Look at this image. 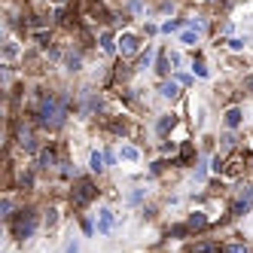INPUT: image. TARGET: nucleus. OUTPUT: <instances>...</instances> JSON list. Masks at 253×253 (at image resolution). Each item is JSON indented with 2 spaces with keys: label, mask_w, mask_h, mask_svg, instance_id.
<instances>
[{
  "label": "nucleus",
  "mask_w": 253,
  "mask_h": 253,
  "mask_svg": "<svg viewBox=\"0 0 253 253\" xmlns=\"http://www.w3.org/2000/svg\"><path fill=\"white\" fill-rule=\"evenodd\" d=\"M67 116V98H43V107H40V122L46 128H58Z\"/></svg>",
  "instance_id": "obj_1"
},
{
  "label": "nucleus",
  "mask_w": 253,
  "mask_h": 253,
  "mask_svg": "<svg viewBox=\"0 0 253 253\" xmlns=\"http://www.w3.org/2000/svg\"><path fill=\"white\" fill-rule=\"evenodd\" d=\"M34 229H37V214H34V211H21V214H18V220L13 223L16 238H21V241L31 238V235H34Z\"/></svg>",
  "instance_id": "obj_2"
},
{
  "label": "nucleus",
  "mask_w": 253,
  "mask_h": 253,
  "mask_svg": "<svg viewBox=\"0 0 253 253\" xmlns=\"http://www.w3.org/2000/svg\"><path fill=\"white\" fill-rule=\"evenodd\" d=\"M95 199V183L91 180H79L76 189H73V204H89Z\"/></svg>",
  "instance_id": "obj_3"
},
{
  "label": "nucleus",
  "mask_w": 253,
  "mask_h": 253,
  "mask_svg": "<svg viewBox=\"0 0 253 253\" xmlns=\"http://www.w3.org/2000/svg\"><path fill=\"white\" fill-rule=\"evenodd\" d=\"M119 49H122V55H134L137 49H141V40H137L134 34H122L119 37Z\"/></svg>",
  "instance_id": "obj_4"
},
{
  "label": "nucleus",
  "mask_w": 253,
  "mask_h": 253,
  "mask_svg": "<svg viewBox=\"0 0 253 253\" xmlns=\"http://www.w3.org/2000/svg\"><path fill=\"white\" fill-rule=\"evenodd\" d=\"M113 229V211H101V220H98V232L101 235H107Z\"/></svg>",
  "instance_id": "obj_5"
},
{
  "label": "nucleus",
  "mask_w": 253,
  "mask_h": 253,
  "mask_svg": "<svg viewBox=\"0 0 253 253\" xmlns=\"http://www.w3.org/2000/svg\"><path fill=\"white\" fill-rule=\"evenodd\" d=\"M226 125H229V128H238V125H241V110L238 107H232L226 113Z\"/></svg>",
  "instance_id": "obj_6"
},
{
  "label": "nucleus",
  "mask_w": 253,
  "mask_h": 253,
  "mask_svg": "<svg viewBox=\"0 0 253 253\" xmlns=\"http://www.w3.org/2000/svg\"><path fill=\"white\" fill-rule=\"evenodd\" d=\"M162 95L174 101V98L180 95V83H177V79H174V83H165V86H162Z\"/></svg>",
  "instance_id": "obj_7"
},
{
  "label": "nucleus",
  "mask_w": 253,
  "mask_h": 253,
  "mask_svg": "<svg viewBox=\"0 0 253 253\" xmlns=\"http://www.w3.org/2000/svg\"><path fill=\"white\" fill-rule=\"evenodd\" d=\"M250 201H253V189H247V195H244V199H241V201H235V214H247Z\"/></svg>",
  "instance_id": "obj_8"
},
{
  "label": "nucleus",
  "mask_w": 253,
  "mask_h": 253,
  "mask_svg": "<svg viewBox=\"0 0 253 253\" xmlns=\"http://www.w3.org/2000/svg\"><path fill=\"white\" fill-rule=\"evenodd\" d=\"M186 226H189V229H204V226H208V217H204V214H192Z\"/></svg>",
  "instance_id": "obj_9"
},
{
  "label": "nucleus",
  "mask_w": 253,
  "mask_h": 253,
  "mask_svg": "<svg viewBox=\"0 0 253 253\" xmlns=\"http://www.w3.org/2000/svg\"><path fill=\"white\" fill-rule=\"evenodd\" d=\"M180 43L195 46V43H199V31H192V28H189V31H183V34H180Z\"/></svg>",
  "instance_id": "obj_10"
},
{
  "label": "nucleus",
  "mask_w": 253,
  "mask_h": 253,
  "mask_svg": "<svg viewBox=\"0 0 253 253\" xmlns=\"http://www.w3.org/2000/svg\"><path fill=\"white\" fill-rule=\"evenodd\" d=\"M195 253H220V247L214 241H201V244H195Z\"/></svg>",
  "instance_id": "obj_11"
},
{
  "label": "nucleus",
  "mask_w": 253,
  "mask_h": 253,
  "mask_svg": "<svg viewBox=\"0 0 253 253\" xmlns=\"http://www.w3.org/2000/svg\"><path fill=\"white\" fill-rule=\"evenodd\" d=\"M18 144L25 146V149H34V137H31L28 128H21V131H18Z\"/></svg>",
  "instance_id": "obj_12"
},
{
  "label": "nucleus",
  "mask_w": 253,
  "mask_h": 253,
  "mask_svg": "<svg viewBox=\"0 0 253 253\" xmlns=\"http://www.w3.org/2000/svg\"><path fill=\"white\" fill-rule=\"evenodd\" d=\"M40 165H43V168L55 165V149H43V153H40Z\"/></svg>",
  "instance_id": "obj_13"
},
{
  "label": "nucleus",
  "mask_w": 253,
  "mask_h": 253,
  "mask_svg": "<svg viewBox=\"0 0 253 253\" xmlns=\"http://www.w3.org/2000/svg\"><path fill=\"white\" fill-rule=\"evenodd\" d=\"M137 146H122V159H128V162H137Z\"/></svg>",
  "instance_id": "obj_14"
},
{
  "label": "nucleus",
  "mask_w": 253,
  "mask_h": 253,
  "mask_svg": "<svg viewBox=\"0 0 253 253\" xmlns=\"http://www.w3.org/2000/svg\"><path fill=\"white\" fill-rule=\"evenodd\" d=\"M104 168V156L101 153H91V171H101Z\"/></svg>",
  "instance_id": "obj_15"
},
{
  "label": "nucleus",
  "mask_w": 253,
  "mask_h": 253,
  "mask_svg": "<svg viewBox=\"0 0 253 253\" xmlns=\"http://www.w3.org/2000/svg\"><path fill=\"white\" fill-rule=\"evenodd\" d=\"M174 122H177V119H174V116H165V119H162V122H159V131H162V134H165V131H168V128H174Z\"/></svg>",
  "instance_id": "obj_16"
},
{
  "label": "nucleus",
  "mask_w": 253,
  "mask_h": 253,
  "mask_svg": "<svg viewBox=\"0 0 253 253\" xmlns=\"http://www.w3.org/2000/svg\"><path fill=\"white\" fill-rule=\"evenodd\" d=\"M101 46H104V52H113V49H116V46H113V37H110V34H104V37H101Z\"/></svg>",
  "instance_id": "obj_17"
},
{
  "label": "nucleus",
  "mask_w": 253,
  "mask_h": 253,
  "mask_svg": "<svg viewBox=\"0 0 253 253\" xmlns=\"http://www.w3.org/2000/svg\"><path fill=\"white\" fill-rule=\"evenodd\" d=\"M9 211H13V201H9V199H3V201H0V214H3V217H9Z\"/></svg>",
  "instance_id": "obj_18"
},
{
  "label": "nucleus",
  "mask_w": 253,
  "mask_h": 253,
  "mask_svg": "<svg viewBox=\"0 0 253 253\" xmlns=\"http://www.w3.org/2000/svg\"><path fill=\"white\" fill-rule=\"evenodd\" d=\"M223 253H247V250H244V244H229Z\"/></svg>",
  "instance_id": "obj_19"
},
{
  "label": "nucleus",
  "mask_w": 253,
  "mask_h": 253,
  "mask_svg": "<svg viewBox=\"0 0 253 253\" xmlns=\"http://www.w3.org/2000/svg\"><path fill=\"white\" fill-rule=\"evenodd\" d=\"M195 73H199V76H208V67H204V61H195Z\"/></svg>",
  "instance_id": "obj_20"
},
{
  "label": "nucleus",
  "mask_w": 253,
  "mask_h": 253,
  "mask_svg": "<svg viewBox=\"0 0 253 253\" xmlns=\"http://www.w3.org/2000/svg\"><path fill=\"white\" fill-rule=\"evenodd\" d=\"M67 64H71V71H79V55H71V58H67Z\"/></svg>",
  "instance_id": "obj_21"
},
{
  "label": "nucleus",
  "mask_w": 253,
  "mask_h": 253,
  "mask_svg": "<svg viewBox=\"0 0 253 253\" xmlns=\"http://www.w3.org/2000/svg\"><path fill=\"white\" fill-rule=\"evenodd\" d=\"M149 61H153V52L146 49V55H141V67H149Z\"/></svg>",
  "instance_id": "obj_22"
},
{
  "label": "nucleus",
  "mask_w": 253,
  "mask_h": 253,
  "mask_svg": "<svg viewBox=\"0 0 253 253\" xmlns=\"http://www.w3.org/2000/svg\"><path fill=\"white\" fill-rule=\"evenodd\" d=\"M177 83H183V86H189V83H192V76H186V73H177Z\"/></svg>",
  "instance_id": "obj_23"
},
{
  "label": "nucleus",
  "mask_w": 253,
  "mask_h": 253,
  "mask_svg": "<svg viewBox=\"0 0 253 253\" xmlns=\"http://www.w3.org/2000/svg\"><path fill=\"white\" fill-rule=\"evenodd\" d=\"M177 28H180V21H168V25H165L162 31H168V34H171V31H177Z\"/></svg>",
  "instance_id": "obj_24"
},
{
  "label": "nucleus",
  "mask_w": 253,
  "mask_h": 253,
  "mask_svg": "<svg viewBox=\"0 0 253 253\" xmlns=\"http://www.w3.org/2000/svg\"><path fill=\"white\" fill-rule=\"evenodd\" d=\"M67 253H79V247H76V241H73V244H67Z\"/></svg>",
  "instance_id": "obj_25"
},
{
  "label": "nucleus",
  "mask_w": 253,
  "mask_h": 253,
  "mask_svg": "<svg viewBox=\"0 0 253 253\" xmlns=\"http://www.w3.org/2000/svg\"><path fill=\"white\" fill-rule=\"evenodd\" d=\"M55 3H64V0H55Z\"/></svg>",
  "instance_id": "obj_26"
}]
</instances>
